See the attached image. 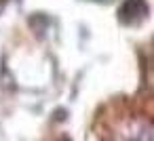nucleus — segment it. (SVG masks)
Masks as SVG:
<instances>
[{
  "label": "nucleus",
  "mask_w": 154,
  "mask_h": 141,
  "mask_svg": "<svg viewBox=\"0 0 154 141\" xmlns=\"http://www.w3.org/2000/svg\"><path fill=\"white\" fill-rule=\"evenodd\" d=\"M129 141H152V126L148 122H133L131 130H129Z\"/></svg>",
  "instance_id": "nucleus-2"
},
{
  "label": "nucleus",
  "mask_w": 154,
  "mask_h": 141,
  "mask_svg": "<svg viewBox=\"0 0 154 141\" xmlns=\"http://www.w3.org/2000/svg\"><path fill=\"white\" fill-rule=\"evenodd\" d=\"M148 15H150L148 0H125L120 4V9H118V19L127 26L141 23Z\"/></svg>",
  "instance_id": "nucleus-1"
}]
</instances>
